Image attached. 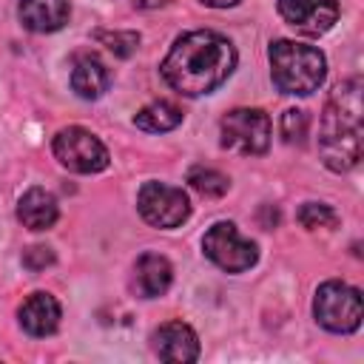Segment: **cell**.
<instances>
[{"instance_id":"6da1fadb","label":"cell","mask_w":364,"mask_h":364,"mask_svg":"<svg viewBox=\"0 0 364 364\" xmlns=\"http://www.w3.org/2000/svg\"><path fill=\"white\" fill-rule=\"evenodd\" d=\"M233 68L236 48L228 37L216 31L182 34L159 65L165 82L185 97H202L216 91L233 74Z\"/></svg>"},{"instance_id":"7a4b0ae2","label":"cell","mask_w":364,"mask_h":364,"mask_svg":"<svg viewBox=\"0 0 364 364\" xmlns=\"http://www.w3.org/2000/svg\"><path fill=\"white\" fill-rule=\"evenodd\" d=\"M321 159L330 171H350L361 159V80L341 82L321 114Z\"/></svg>"},{"instance_id":"3957f363","label":"cell","mask_w":364,"mask_h":364,"mask_svg":"<svg viewBox=\"0 0 364 364\" xmlns=\"http://www.w3.org/2000/svg\"><path fill=\"white\" fill-rule=\"evenodd\" d=\"M270 57V77L284 94H313L327 77V60L318 48L296 43V40H276L267 51Z\"/></svg>"},{"instance_id":"277c9868","label":"cell","mask_w":364,"mask_h":364,"mask_svg":"<svg viewBox=\"0 0 364 364\" xmlns=\"http://www.w3.org/2000/svg\"><path fill=\"white\" fill-rule=\"evenodd\" d=\"M313 316L330 333H353L361 324V293L344 282H324L316 290Z\"/></svg>"},{"instance_id":"5b68a950","label":"cell","mask_w":364,"mask_h":364,"mask_svg":"<svg viewBox=\"0 0 364 364\" xmlns=\"http://www.w3.org/2000/svg\"><path fill=\"white\" fill-rule=\"evenodd\" d=\"M51 148H54L57 162L74 173H100L108 168V159H111L100 136L80 125H68L57 131Z\"/></svg>"},{"instance_id":"8992f818","label":"cell","mask_w":364,"mask_h":364,"mask_svg":"<svg viewBox=\"0 0 364 364\" xmlns=\"http://www.w3.org/2000/svg\"><path fill=\"white\" fill-rule=\"evenodd\" d=\"M219 131H222V145L245 156H259L270 145V119L259 108L228 111L219 122Z\"/></svg>"},{"instance_id":"52a82bcc","label":"cell","mask_w":364,"mask_h":364,"mask_svg":"<svg viewBox=\"0 0 364 364\" xmlns=\"http://www.w3.org/2000/svg\"><path fill=\"white\" fill-rule=\"evenodd\" d=\"M202 250L216 267H222L228 273L250 270L259 259L256 245L250 239H245L233 222H216L213 228H208V233L202 239Z\"/></svg>"},{"instance_id":"ba28073f","label":"cell","mask_w":364,"mask_h":364,"mask_svg":"<svg viewBox=\"0 0 364 364\" xmlns=\"http://www.w3.org/2000/svg\"><path fill=\"white\" fill-rule=\"evenodd\" d=\"M139 216L154 228H179L191 216V199L182 188L165 182H145L136 193Z\"/></svg>"},{"instance_id":"9c48e42d","label":"cell","mask_w":364,"mask_h":364,"mask_svg":"<svg viewBox=\"0 0 364 364\" xmlns=\"http://www.w3.org/2000/svg\"><path fill=\"white\" fill-rule=\"evenodd\" d=\"M279 14L301 34H324L338 20V0H279Z\"/></svg>"},{"instance_id":"30bf717a","label":"cell","mask_w":364,"mask_h":364,"mask_svg":"<svg viewBox=\"0 0 364 364\" xmlns=\"http://www.w3.org/2000/svg\"><path fill=\"white\" fill-rule=\"evenodd\" d=\"M154 353L171 364H188L199 358V338L185 321H168L151 336Z\"/></svg>"},{"instance_id":"8fae6325","label":"cell","mask_w":364,"mask_h":364,"mask_svg":"<svg viewBox=\"0 0 364 364\" xmlns=\"http://www.w3.org/2000/svg\"><path fill=\"white\" fill-rule=\"evenodd\" d=\"M60 316H63V310H60V301L51 296V293H31L23 304H20V310H17V318H20V327L28 333V336H37V338H43V336H51L57 327H60Z\"/></svg>"},{"instance_id":"7c38bea8","label":"cell","mask_w":364,"mask_h":364,"mask_svg":"<svg viewBox=\"0 0 364 364\" xmlns=\"http://www.w3.org/2000/svg\"><path fill=\"white\" fill-rule=\"evenodd\" d=\"M173 282V267L165 256L159 253H142L134 264V276H131V287L136 296L142 299H156L162 296Z\"/></svg>"},{"instance_id":"4fadbf2b","label":"cell","mask_w":364,"mask_h":364,"mask_svg":"<svg viewBox=\"0 0 364 364\" xmlns=\"http://www.w3.org/2000/svg\"><path fill=\"white\" fill-rule=\"evenodd\" d=\"M17 14L28 31L46 34V31H57L68 23L71 6H68V0H20Z\"/></svg>"},{"instance_id":"5bb4252c","label":"cell","mask_w":364,"mask_h":364,"mask_svg":"<svg viewBox=\"0 0 364 364\" xmlns=\"http://www.w3.org/2000/svg\"><path fill=\"white\" fill-rule=\"evenodd\" d=\"M57 216H60L57 199L46 188H28L17 202V219L28 230H48L57 222Z\"/></svg>"},{"instance_id":"9a60e30c","label":"cell","mask_w":364,"mask_h":364,"mask_svg":"<svg viewBox=\"0 0 364 364\" xmlns=\"http://www.w3.org/2000/svg\"><path fill=\"white\" fill-rule=\"evenodd\" d=\"M108 85H111V74H108L102 60H97L91 54L77 57V63L71 68V88L77 91V97L97 100L108 91Z\"/></svg>"},{"instance_id":"2e32d148","label":"cell","mask_w":364,"mask_h":364,"mask_svg":"<svg viewBox=\"0 0 364 364\" xmlns=\"http://www.w3.org/2000/svg\"><path fill=\"white\" fill-rule=\"evenodd\" d=\"M182 122V111L168 102V100H156V102H148L145 108H139L134 114V125L142 128V131H151V134H162V131H171Z\"/></svg>"},{"instance_id":"e0dca14e","label":"cell","mask_w":364,"mask_h":364,"mask_svg":"<svg viewBox=\"0 0 364 364\" xmlns=\"http://www.w3.org/2000/svg\"><path fill=\"white\" fill-rule=\"evenodd\" d=\"M188 182H191V188L193 191H199L202 196H222V193H228V188H230V179L225 176V173H219L216 168H191V173H188Z\"/></svg>"},{"instance_id":"ac0fdd59","label":"cell","mask_w":364,"mask_h":364,"mask_svg":"<svg viewBox=\"0 0 364 364\" xmlns=\"http://www.w3.org/2000/svg\"><path fill=\"white\" fill-rule=\"evenodd\" d=\"M299 222L307 228V230H318V228H333L338 222L336 210L324 202H304L301 210H299Z\"/></svg>"},{"instance_id":"d6986e66","label":"cell","mask_w":364,"mask_h":364,"mask_svg":"<svg viewBox=\"0 0 364 364\" xmlns=\"http://www.w3.org/2000/svg\"><path fill=\"white\" fill-rule=\"evenodd\" d=\"M282 134H284L287 142H301L307 136V114L299 111V108L284 111V117H282Z\"/></svg>"},{"instance_id":"ffe728a7","label":"cell","mask_w":364,"mask_h":364,"mask_svg":"<svg viewBox=\"0 0 364 364\" xmlns=\"http://www.w3.org/2000/svg\"><path fill=\"white\" fill-rule=\"evenodd\" d=\"M114 54H119V57H128L136 46H139V34H134V31H114V34H105V31H100L97 34Z\"/></svg>"},{"instance_id":"44dd1931","label":"cell","mask_w":364,"mask_h":364,"mask_svg":"<svg viewBox=\"0 0 364 364\" xmlns=\"http://www.w3.org/2000/svg\"><path fill=\"white\" fill-rule=\"evenodd\" d=\"M54 262V253H51V247H43V245H34V247H28L26 253H23V264L28 267V270H43V267H48Z\"/></svg>"},{"instance_id":"7402d4cb","label":"cell","mask_w":364,"mask_h":364,"mask_svg":"<svg viewBox=\"0 0 364 364\" xmlns=\"http://www.w3.org/2000/svg\"><path fill=\"white\" fill-rule=\"evenodd\" d=\"M136 9H159V6H168L171 0H131Z\"/></svg>"},{"instance_id":"603a6c76","label":"cell","mask_w":364,"mask_h":364,"mask_svg":"<svg viewBox=\"0 0 364 364\" xmlns=\"http://www.w3.org/2000/svg\"><path fill=\"white\" fill-rule=\"evenodd\" d=\"M199 3H205L210 9H228V6H236L239 0H199Z\"/></svg>"}]
</instances>
